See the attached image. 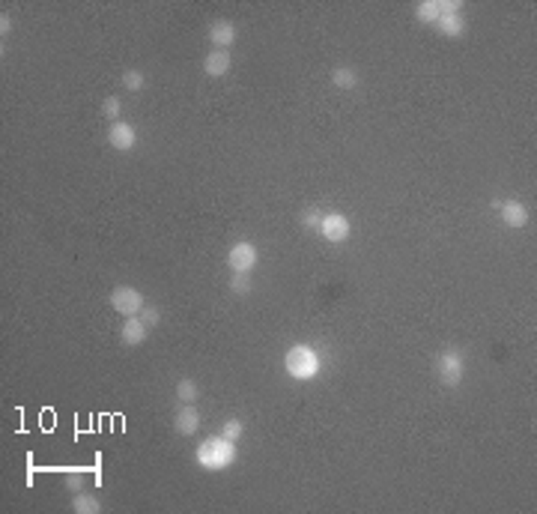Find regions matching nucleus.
Listing matches in <instances>:
<instances>
[{"label":"nucleus","mask_w":537,"mask_h":514,"mask_svg":"<svg viewBox=\"0 0 537 514\" xmlns=\"http://www.w3.org/2000/svg\"><path fill=\"white\" fill-rule=\"evenodd\" d=\"M194 461L197 466L203 469H209V473H218V469H227L230 464L236 461V442L233 439H227V437H209V439H203L200 442V449L194 454Z\"/></svg>","instance_id":"1"},{"label":"nucleus","mask_w":537,"mask_h":514,"mask_svg":"<svg viewBox=\"0 0 537 514\" xmlns=\"http://www.w3.org/2000/svg\"><path fill=\"white\" fill-rule=\"evenodd\" d=\"M284 371L299 383L314 380V377H319V371H323V356L311 344H293L284 353Z\"/></svg>","instance_id":"2"},{"label":"nucleus","mask_w":537,"mask_h":514,"mask_svg":"<svg viewBox=\"0 0 537 514\" xmlns=\"http://www.w3.org/2000/svg\"><path fill=\"white\" fill-rule=\"evenodd\" d=\"M436 377H439L442 386H448V389L460 386L463 377H466V353L457 350V347L442 350L439 359H436Z\"/></svg>","instance_id":"3"},{"label":"nucleus","mask_w":537,"mask_h":514,"mask_svg":"<svg viewBox=\"0 0 537 514\" xmlns=\"http://www.w3.org/2000/svg\"><path fill=\"white\" fill-rule=\"evenodd\" d=\"M143 305H147V299H143V293L138 288H132V284H120V288L111 290V308L123 314V317H138Z\"/></svg>","instance_id":"4"},{"label":"nucleus","mask_w":537,"mask_h":514,"mask_svg":"<svg viewBox=\"0 0 537 514\" xmlns=\"http://www.w3.org/2000/svg\"><path fill=\"white\" fill-rule=\"evenodd\" d=\"M319 234H323L326 242H335V246H341V242L350 239L353 224H350V219H346L343 212H326V216L319 219Z\"/></svg>","instance_id":"5"},{"label":"nucleus","mask_w":537,"mask_h":514,"mask_svg":"<svg viewBox=\"0 0 537 514\" xmlns=\"http://www.w3.org/2000/svg\"><path fill=\"white\" fill-rule=\"evenodd\" d=\"M257 261H260V254H257L254 242H236V246L230 248V254H227V266L233 269V273H245V275L257 266Z\"/></svg>","instance_id":"6"},{"label":"nucleus","mask_w":537,"mask_h":514,"mask_svg":"<svg viewBox=\"0 0 537 514\" xmlns=\"http://www.w3.org/2000/svg\"><path fill=\"white\" fill-rule=\"evenodd\" d=\"M108 144H111L114 150H120V153L135 150V144H138L135 126H132V123H126V120L111 123V128H108Z\"/></svg>","instance_id":"7"},{"label":"nucleus","mask_w":537,"mask_h":514,"mask_svg":"<svg viewBox=\"0 0 537 514\" xmlns=\"http://www.w3.org/2000/svg\"><path fill=\"white\" fill-rule=\"evenodd\" d=\"M197 427H200V410L194 404H182L177 416H173V431L179 437H194Z\"/></svg>","instance_id":"8"},{"label":"nucleus","mask_w":537,"mask_h":514,"mask_svg":"<svg viewBox=\"0 0 537 514\" xmlns=\"http://www.w3.org/2000/svg\"><path fill=\"white\" fill-rule=\"evenodd\" d=\"M230 66H233V57H230L227 48H212L206 54V60H203V72L209 78H224L230 72Z\"/></svg>","instance_id":"9"},{"label":"nucleus","mask_w":537,"mask_h":514,"mask_svg":"<svg viewBox=\"0 0 537 514\" xmlns=\"http://www.w3.org/2000/svg\"><path fill=\"white\" fill-rule=\"evenodd\" d=\"M147 335H150V326L140 320V314H138V317H126V320H123L120 341H123L126 347H138V344H143V341H147Z\"/></svg>","instance_id":"10"},{"label":"nucleus","mask_w":537,"mask_h":514,"mask_svg":"<svg viewBox=\"0 0 537 514\" xmlns=\"http://www.w3.org/2000/svg\"><path fill=\"white\" fill-rule=\"evenodd\" d=\"M209 42L212 48H230L236 42V24L227 18H215L209 24Z\"/></svg>","instance_id":"11"},{"label":"nucleus","mask_w":537,"mask_h":514,"mask_svg":"<svg viewBox=\"0 0 537 514\" xmlns=\"http://www.w3.org/2000/svg\"><path fill=\"white\" fill-rule=\"evenodd\" d=\"M499 207V216L507 227H526L528 224V207L522 204V201H504V204H496Z\"/></svg>","instance_id":"12"},{"label":"nucleus","mask_w":537,"mask_h":514,"mask_svg":"<svg viewBox=\"0 0 537 514\" xmlns=\"http://www.w3.org/2000/svg\"><path fill=\"white\" fill-rule=\"evenodd\" d=\"M436 27H439L442 36L457 39V36L466 33V18H463V12H442L439 21H436Z\"/></svg>","instance_id":"13"},{"label":"nucleus","mask_w":537,"mask_h":514,"mask_svg":"<svg viewBox=\"0 0 537 514\" xmlns=\"http://www.w3.org/2000/svg\"><path fill=\"white\" fill-rule=\"evenodd\" d=\"M72 511L75 514H99L101 511V503L93 496V493H72Z\"/></svg>","instance_id":"14"},{"label":"nucleus","mask_w":537,"mask_h":514,"mask_svg":"<svg viewBox=\"0 0 537 514\" xmlns=\"http://www.w3.org/2000/svg\"><path fill=\"white\" fill-rule=\"evenodd\" d=\"M331 84H335L338 90H355L358 84V75L353 66H335V72H331Z\"/></svg>","instance_id":"15"},{"label":"nucleus","mask_w":537,"mask_h":514,"mask_svg":"<svg viewBox=\"0 0 537 514\" xmlns=\"http://www.w3.org/2000/svg\"><path fill=\"white\" fill-rule=\"evenodd\" d=\"M439 16H442L439 0H421V4L415 6V18H418V21H424V24H436Z\"/></svg>","instance_id":"16"},{"label":"nucleus","mask_w":537,"mask_h":514,"mask_svg":"<svg viewBox=\"0 0 537 514\" xmlns=\"http://www.w3.org/2000/svg\"><path fill=\"white\" fill-rule=\"evenodd\" d=\"M200 398V386L192 380V377H182L179 383H177V401H182V404H194Z\"/></svg>","instance_id":"17"},{"label":"nucleus","mask_w":537,"mask_h":514,"mask_svg":"<svg viewBox=\"0 0 537 514\" xmlns=\"http://www.w3.org/2000/svg\"><path fill=\"white\" fill-rule=\"evenodd\" d=\"M120 114H123V99H120V96H108L105 102H101V117H105V120L117 123Z\"/></svg>","instance_id":"18"},{"label":"nucleus","mask_w":537,"mask_h":514,"mask_svg":"<svg viewBox=\"0 0 537 514\" xmlns=\"http://www.w3.org/2000/svg\"><path fill=\"white\" fill-rule=\"evenodd\" d=\"M143 84H147V78H143L140 69H126V72H123V87L128 93H140Z\"/></svg>","instance_id":"19"},{"label":"nucleus","mask_w":537,"mask_h":514,"mask_svg":"<svg viewBox=\"0 0 537 514\" xmlns=\"http://www.w3.org/2000/svg\"><path fill=\"white\" fill-rule=\"evenodd\" d=\"M245 434V422H239V419H227L224 425H221V437H227V439H239Z\"/></svg>","instance_id":"20"},{"label":"nucleus","mask_w":537,"mask_h":514,"mask_svg":"<svg viewBox=\"0 0 537 514\" xmlns=\"http://www.w3.org/2000/svg\"><path fill=\"white\" fill-rule=\"evenodd\" d=\"M230 290L236 296H248L251 293V278L245 273H233V281H230Z\"/></svg>","instance_id":"21"},{"label":"nucleus","mask_w":537,"mask_h":514,"mask_svg":"<svg viewBox=\"0 0 537 514\" xmlns=\"http://www.w3.org/2000/svg\"><path fill=\"white\" fill-rule=\"evenodd\" d=\"M66 488H69L72 493H81V488H84L81 469H69V473H66Z\"/></svg>","instance_id":"22"},{"label":"nucleus","mask_w":537,"mask_h":514,"mask_svg":"<svg viewBox=\"0 0 537 514\" xmlns=\"http://www.w3.org/2000/svg\"><path fill=\"white\" fill-rule=\"evenodd\" d=\"M140 320L147 323L150 329H155L158 320H162V314H158V308H155V305H143V311H140Z\"/></svg>","instance_id":"23"},{"label":"nucleus","mask_w":537,"mask_h":514,"mask_svg":"<svg viewBox=\"0 0 537 514\" xmlns=\"http://www.w3.org/2000/svg\"><path fill=\"white\" fill-rule=\"evenodd\" d=\"M319 219H323V216H319V209H304V212H301V224L308 227V231H316Z\"/></svg>","instance_id":"24"},{"label":"nucleus","mask_w":537,"mask_h":514,"mask_svg":"<svg viewBox=\"0 0 537 514\" xmlns=\"http://www.w3.org/2000/svg\"><path fill=\"white\" fill-rule=\"evenodd\" d=\"M9 31H12V18L4 12V16H0V33H4V39H6V33H9Z\"/></svg>","instance_id":"25"}]
</instances>
